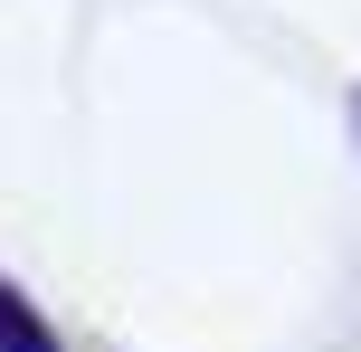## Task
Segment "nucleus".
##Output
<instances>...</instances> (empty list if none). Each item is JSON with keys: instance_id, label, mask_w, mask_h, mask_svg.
Returning <instances> with one entry per match:
<instances>
[{"instance_id": "nucleus-1", "label": "nucleus", "mask_w": 361, "mask_h": 352, "mask_svg": "<svg viewBox=\"0 0 361 352\" xmlns=\"http://www.w3.org/2000/svg\"><path fill=\"white\" fill-rule=\"evenodd\" d=\"M0 352H48V334H38V324L19 315L10 296H0Z\"/></svg>"}]
</instances>
